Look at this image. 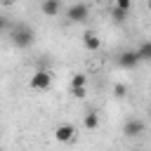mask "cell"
<instances>
[{
	"label": "cell",
	"mask_w": 151,
	"mask_h": 151,
	"mask_svg": "<svg viewBox=\"0 0 151 151\" xmlns=\"http://www.w3.org/2000/svg\"><path fill=\"white\" fill-rule=\"evenodd\" d=\"M9 38H12V45H14V47H19V50H28V47L35 42V31H33L28 24H17Z\"/></svg>",
	"instance_id": "1"
},
{
	"label": "cell",
	"mask_w": 151,
	"mask_h": 151,
	"mask_svg": "<svg viewBox=\"0 0 151 151\" xmlns=\"http://www.w3.org/2000/svg\"><path fill=\"white\" fill-rule=\"evenodd\" d=\"M66 17H68L71 24H83V21H87V17H90V7H87V2L80 0V2L71 5L68 12H66Z\"/></svg>",
	"instance_id": "2"
},
{
	"label": "cell",
	"mask_w": 151,
	"mask_h": 151,
	"mask_svg": "<svg viewBox=\"0 0 151 151\" xmlns=\"http://www.w3.org/2000/svg\"><path fill=\"white\" fill-rule=\"evenodd\" d=\"M50 85H52V73H50V71L38 68V71L31 76V87H33V90L42 92V90H50Z\"/></svg>",
	"instance_id": "3"
},
{
	"label": "cell",
	"mask_w": 151,
	"mask_h": 151,
	"mask_svg": "<svg viewBox=\"0 0 151 151\" xmlns=\"http://www.w3.org/2000/svg\"><path fill=\"white\" fill-rule=\"evenodd\" d=\"M54 139L61 142V144L73 142V139H76V127H73L71 123H61V125H57V127H54Z\"/></svg>",
	"instance_id": "4"
},
{
	"label": "cell",
	"mask_w": 151,
	"mask_h": 151,
	"mask_svg": "<svg viewBox=\"0 0 151 151\" xmlns=\"http://www.w3.org/2000/svg\"><path fill=\"white\" fill-rule=\"evenodd\" d=\"M139 52L137 50H125V52H120V57H118V64L123 66V68H137L139 66Z\"/></svg>",
	"instance_id": "5"
},
{
	"label": "cell",
	"mask_w": 151,
	"mask_h": 151,
	"mask_svg": "<svg viewBox=\"0 0 151 151\" xmlns=\"http://www.w3.org/2000/svg\"><path fill=\"white\" fill-rule=\"evenodd\" d=\"M123 134L125 137H142L144 134V123L139 118H127L123 125Z\"/></svg>",
	"instance_id": "6"
},
{
	"label": "cell",
	"mask_w": 151,
	"mask_h": 151,
	"mask_svg": "<svg viewBox=\"0 0 151 151\" xmlns=\"http://www.w3.org/2000/svg\"><path fill=\"white\" fill-rule=\"evenodd\" d=\"M40 9L45 17H57L61 12V0H42L40 2Z\"/></svg>",
	"instance_id": "7"
},
{
	"label": "cell",
	"mask_w": 151,
	"mask_h": 151,
	"mask_svg": "<svg viewBox=\"0 0 151 151\" xmlns=\"http://www.w3.org/2000/svg\"><path fill=\"white\" fill-rule=\"evenodd\" d=\"M83 45H85L90 52H97V50H99V45H101V40L97 38V33H94V31H85V33H83Z\"/></svg>",
	"instance_id": "8"
},
{
	"label": "cell",
	"mask_w": 151,
	"mask_h": 151,
	"mask_svg": "<svg viewBox=\"0 0 151 151\" xmlns=\"http://www.w3.org/2000/svg\"><path fill=\"white\" fill-rule=\"evenodd\" d=\"M83 125H85L87 130H97V127H99V116H97V111H87L85 118H83Z\"/></svg>",
	"instance_id": "9"
},
{
	"label": "cell",
	"mask_w": 151,
	"mask_h": 151,
	"mask_svg": "<svg viewBox=\"0 0 151 151\" xmlns=\"http://www.w3.org/2000/svg\"><path fill=\"white\" fill-rule=\"evenodd\" d=\"M137 52H139V59L142 61H151V40H144L137 47Z\"/></svg>",
	"instance_id": "10"
},
{
	"label": "cell",
	"mask_w": 151,
	"mask_h": 151,
	"mask_svg": "<svg viewBox=\"0 0 151 151\" xmlns=\"http://www.w3.org/2000/svg\"><path fill=\"white\" fill-rule=\"evenodd\" d=\"M125 17H127V12L125 9H120V7H111V19L116 21V24H125Z\"/></svg>",
	"instance_id": "11"
},
{
	"label": "cell",
	"mask_w": 151,
	"mask_h": 151,
	"mask_svg": "<svg viewBox=\"0 0 151 151\" xmlns=\"http://www.w3.org/2000/svg\"><path fill=\"white\" fill-rule=\"evenodd\" d=\"M85 83H87L85 73H76V76L71 78V87H80V85H85Z\"/></svg>",
	"instance_id": "12"
},
{
	"label": "cell",
	"mask_w": 151,
	"mask_h": 151,
	"mask_svg": "<svg viewBox=\"0 0 151 151\" xmlns=\"http://www.w3.org/2000/svg\"><path fill=\"white\" fill-rule=\"evenodd\" d=\"M113 94H116L118 99H123V97L127 94V85H123V83H116V85H113Z\"/></svg>",
	"instance_id": "13"
},
{
	"label": "cell",
	"mask_w": 151,
	"mask_h": 151,
	"mask_svg": "<svg viewBox=\"0 0 151 151\" xmlns=\"http://www.w3.org/2000/svg\"><path fill=\"white\" fill-rule=\"evenodd\" d=\"M71 94H73L76 99H85V97H87V87H85V85H80V87H71Z\"/></svg>",
	"instance_id": "14"
},
{
	"label": "cell",
	"mask_w": 151,
	"mask_h": 151,
	"mask_svg": "<svg viewBox=\"0 0 151 151\" xmlns=\"http://www.w3.org/2000/svg\"><path fill=\"white\" fill-rule=\"evenodd\" d=\"M113 5H116V7H120V9H125V12H130V9H132V0H113Z\"/></svg>",
	"instance_id": "15"
},
{
	"label": "cell",
	"mask_w": 151,
	"mask_h": 151,
	"mask_svg": "<svg viewBox=\"0 0 151 151\" xmlns=\"http://www.w3.org/2000/svg\"><path fill=\"white\" fill-rule=\"evenodd\" d=\"M5 28H7V19H5V17H0V31H5Z\"/></svg>",
	"instance_id": "16"
},
{
	"label": "cell",
	"mask_w": 151,
	"mask_h": 151,
	"mask_svg": "<svg viewBox=\"0 0 151 151\" xmlns=\"http://www.w3.org/2000/svg\"><path fill=\"white\" fill-rule=\"evenodd\" d=\"M2 2H7V5H9V2H12V0H2Z\"/></svg>",
	"instance_id": "17"
},
{
	"label": "cell",
	"mask_w": 151,
	"mask_h": 151,
	"mask_svg": "<svg viewBox=\"0 0 151 151\" xmlns=\"http://www.w3.org/2000/svg\"><path fill=\"white\" fill-rule=\"evenodd\" d=\"M149 116H151V109H149Z\"/></svg>",
	"instance_id": "18"
},
{
	"label": "cell",
	"mask_w": 151,
	"mask_h": 151,
	"mask_svg": "<svg viewBox=\"0 0 151 151\" xmlns=\"http://www.w3.org/2000/svg\"><path fill=\"white\" fill-rule=\"evenodd\" d=\"M83 2H85V0H83Z\"/></svg>",
	"instance_id": "19"
}]
</instances>
